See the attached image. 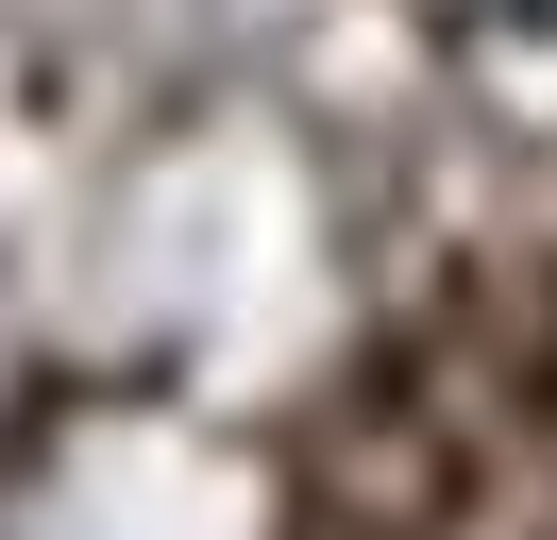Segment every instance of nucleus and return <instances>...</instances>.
<instances>
[{
    "instance_id": "obj_1",
    "label": "nucleus",
    "mask_w": 557,
    "mask_h": 540,
    "mask_svg": "<svg viewBox=\"0 0 557 540\" xmlns=\"http://www.w3.org/2000/svg\"><path fill=\"white\" fill-rule=\"evenodd\" d=\"M523 17H557V0H523Z\"/></svg>"
}]
</instances>
